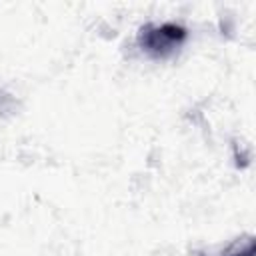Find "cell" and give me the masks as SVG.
<instances>
[{
    "mask_svg": "<svg viewBox=\"0 0 256 256\" xmlns=\"http://www.w3.org/2000/svg\"><path fill=\"white\" fill-rule=\"evenodd\" d=\"M188 36L190 32L180 20H150L138 28L134 44L150 60H168L182 50Z\"/></svg>",
    "mask_w": 256,
    "mask_h": 256,
    "instance_id": "obj_1",
    "label": "cell"
},
{
    "mask_svg": "<svg viewBox=\"0 0 256 256\" xmlns=\"http://www.w3.org/2000/svg\"><path fill=\"white\" fill-rule=\"evenodd\" d=\"M216 256H256V238L252 232H242L228 240Z\"/></svg>",
    "mask_w": 256,
    "mask_h": 256,
    "instance_id": "obj_2",
    "label": "cell"
},
{
    "mask_svg": "<svg viewBox=\"0 0 256 256\" xmlns=\"http://www.w3.org/2000/svg\"><path fill=\"white\" fill-rule=\"evenodd\" d=\"M18 112V98L6 88H0V122L12 118Z\"/></svg>",
    "mask_w": 256,
    "mask_h": 256,
    "instance_id": "obj_3",
    "label": "cell"
},
{
    "mask_svg": "<svg viewBox=\"0 0 256 256\" xmlns=\"http://www.w3.org/2000/svg\"><path fill=\"white\" fill-rule=\"evenodd\" d=\"M232 152H234L236 164H240V160H242V166H244V164H250V158H252L250 144H244V142H240V140L236 138V140L232 142Z\"/></svg>",
    "mask_w": 256,
    "mask_h": 256,
    "instance_id": "obj_4",
    "label": "cell"
},
{
    "mask_svg": "<svg viewBox=\"0 0 256 256\" xmlns=\"http://www.w3.org/2000/svg\"><path fill=\"white\" fill-rule=\"evenodd\" d=\"M182 256H208L204 250H198V248H192V250H188L186 254H182Z\"/></svg>",
    "mask_w": 256,
    "mask_h": 256,
    "instance_id": "obj_5",
    "label": "cell"
}]
</instances>
